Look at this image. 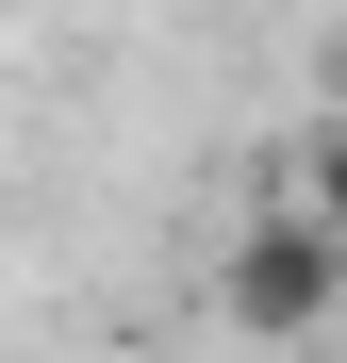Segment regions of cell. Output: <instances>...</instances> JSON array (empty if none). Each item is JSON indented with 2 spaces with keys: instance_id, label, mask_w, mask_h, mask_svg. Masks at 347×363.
<instances>
[{
  "instance_id": "1",
  "label": "cell",
  "mask_w": 347,
  "mask_h": 363,
  "mask_svg": "<svg viewBox=\"0 0 347 363\" xmlns=\"http://www.w3.org/2000/svg\"><path fill=\"white\" fill-rule=\"evenodd\" d=\"M215 314L248 330V347H314V330L347 314V231H331L314 199H298V215H265L248 248L215 264Z\"/></svg>"
},
{
  "instance_id": "2",
  "label": "cell",
  "mask_w": 347,
  "mask_h": 363,
  "mask_svg": "<svg viewBox=\"0 0 347 363\" xmlns=\"http://www.w3.org/2000/svg\"><path fill=\"white\" fill-rule=\"evenodd\" d=\"M298 199H314V215H331V231H347V133H331V149H314V182H298Z\"/></svg>"
}]
</instances>
